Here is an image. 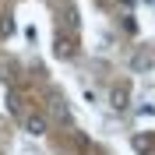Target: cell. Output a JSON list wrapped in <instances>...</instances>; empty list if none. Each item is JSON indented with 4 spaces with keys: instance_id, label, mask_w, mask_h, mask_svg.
I'll return each mask as SVG.
<instances>
[{
    "instance_id": "1",
    "label": "cell",
    "mask_w": 155,
    "mask_h": 155,
    "mask_svg": "<svg viewBox=\"0 0 155 155\" xmlns=\"http://www.w3.org/2000/svg\"><path fill=\"white\" fill-rule=\"evenodd\" d=\"M109 106H113L116 113H124V109L130 106V92H127V85H116L113 92H109Z\"/></svg>"
},
{
    "instance_id": "2",
    "label": "cell",
    "mask_w": 155,
    "mask_h": 155,
    "mask_svg": "<svg viewBox=\"0 0 155 155\" xmlns=\"http://www.w3.org/2000/svg\"><path fill=\"white\" fill-rule=\"evenodd\" d=\"M25 130H28V134L32 137H42V134H46V116H28V120H25Z\"/></svg>"
},
{
    "instance_id": "3",
    "label": "cell",
    "mask_w": 155,
    "mask_h": 155,
    "mask_svg": "<svg viewBox=\"0 0 155 155\" xmlns=\"http://www.w3.org/2000/svg\"><path fill=\"white\" fill-rule=\"evenodd\" d=\"M152 64H155V57L148 53V49H141V53H134V60H130V67H134V71H148Z\"/></svg>"
},
{
    "instance_id": "4",
    "label": "cell",
    "mask_w": 155,
    "mask_h": 155,
    "mask_svg": "<svg viewBox=\"0 0 155 155\" xmlns=\"http://www.w3.org/2000/svg\"><path fill=\"white\" fill-rule=\"evenodd\" d=\"M57 57H64V60H71V57H74V39L57 35Z\"/></svg>"
},
{
    "instance_id": "5",
    "label": "cell",
    "mask_w": 155,
    "mask_h": 155,
    "mask_svg": "<svg viewBox=\"0 0 155 155\" xmlns=\"http://www.w3.org/2000/svg\"><path fill=\"white\" fill-rule=\"evenodd\" d=\"M53 113H57L60 120H71V109H67V102H64L60 95H53Z\"/></svg>"
},
{
    "instance_id": "6",
    "label": "cell",
    "mask_w": 155,
    "mask_h": 155,
    "mask_svg": "<svg viewBox=\"0 0 155 155\" xmlns=\"http://www.w3.org/2000/svg\"><path fill=\"white\" fill-rule=\"evenodd\" d=\"M134 148H137V152H141V155H148V152H152V137L137 134V137H134Z\"/></svg>"
},
{
    "instance_id": "7",
    "label": "cell",
    "mask_w": 155,
    "mask_h": 155,
    "mask_svg": "<svg viewBox=\"0 0 155 155\" xmlns=\"http://www.w3.org/2000/svg\"><path fill=\"white\" fill-rule=\"evenodd\" d=\"M7 109H11V113H21V99H18V92H7Z\"/></svg>"
},
{
    "instance_id": "8",
    "label": "cell",
    "mask_w": 155,
    "mask_h": 155,
    "mask_svg": "<svg viewBox=\"0 0 155 155\" xmlns=\"http://www.w3.org/2000/svg\"><path fill=\"white\" fill-rule=\"evenodd\" d=\"M0 32H4V35H11V32H14V21H11V18H0Z\"/></svg>"
},
{
    "instance_id": "9",
    "label": "cell",
    "mask_w": 155,
    "mask_h": 155,
    "mask_svg": "<svg viewBox=\"0 0 155 155\" xmlns=\"http://www.w3.org/2000/svg\"><path fill=\"white\" fill-rule=\"evenodd\" d=\"M141 4H148V7H155V0H141Z\"/></svg>"
}]
</instances>
